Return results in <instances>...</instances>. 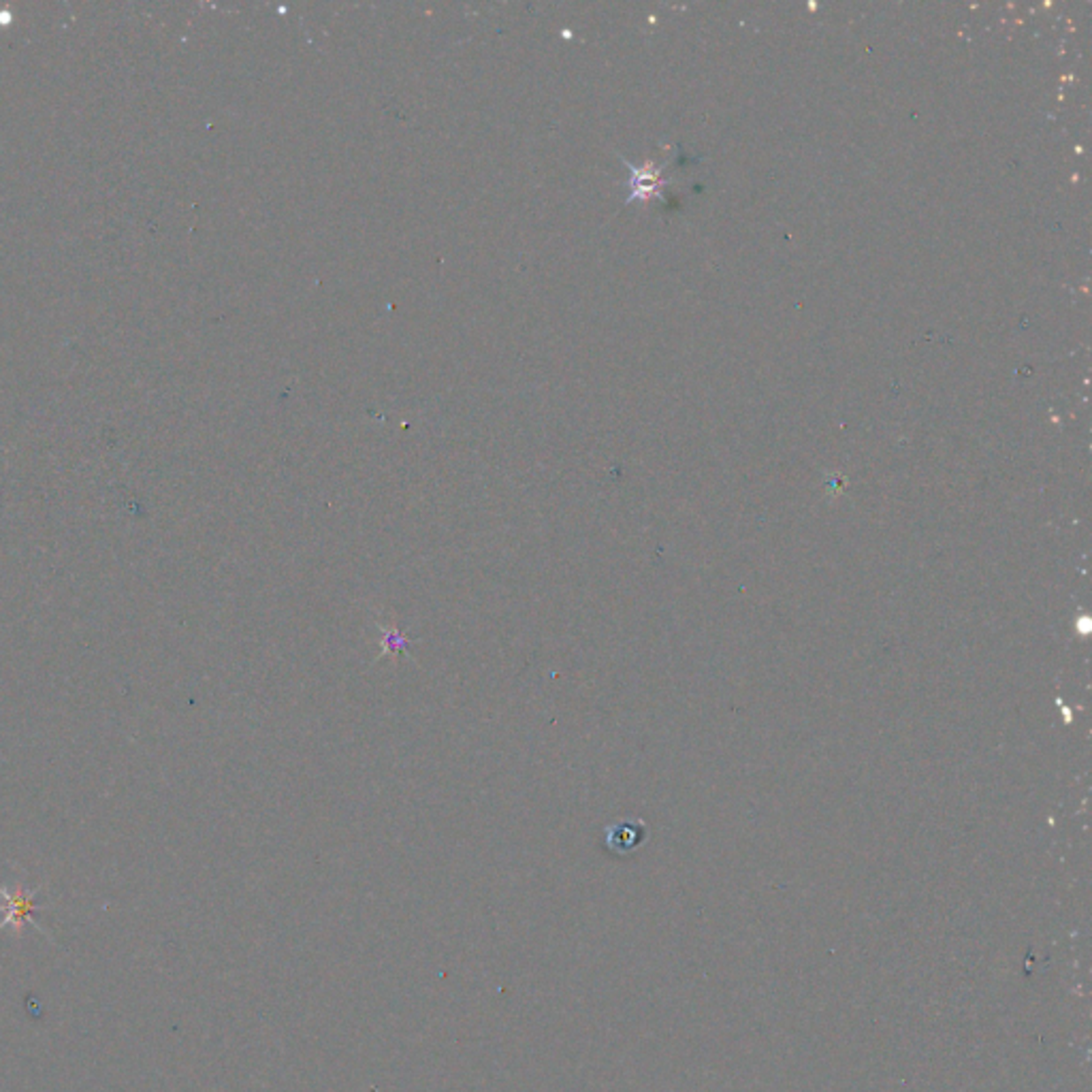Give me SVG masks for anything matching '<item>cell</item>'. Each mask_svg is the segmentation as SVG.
Segmentation results:
<instances>
[{"instance_id":"1","label":"cell","mask_w":1092,"mask_h":1092,"mask_svg":"<svg viewBox=\"0 0 1092 1092\" xmlns=\"http://www.w3.org/2000/svg\"><path fill=\"white\" fill-rule=\"evenodd\" d=\"M0 900H3V911H4V918L0 921V929H4V926H13V929H22L26 924V920H33L34 918V911L39 909L37 900H34L33 892H24L22 888L18 890H9L4 888V885H0Z\"/></svg>"},{"instance_id":"2","label":"cell","mask_w":1092,"mask_h":1092,"mask_svg":"<svg viewBox=\"0 0 1092 1092\" xmlns=\"http://www.w3.org/2000/svg\"><path fill=\"white\" fill-rule=\"evenodd\" d=\"M645 823L642 822H619L606 828V847L615 853H630L645 841Z\"/></svg>"}]
</instances>
